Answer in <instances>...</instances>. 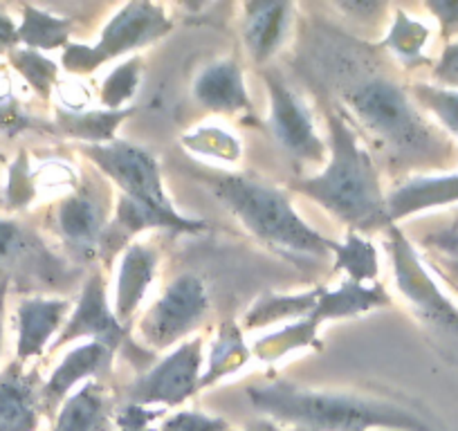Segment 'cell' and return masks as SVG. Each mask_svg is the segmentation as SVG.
Returning <instances> with one entry per match:
<instances>
[{"instance_id": "cell-1", "label": "cell", "mask_w": 458, "mask_h": 431, "mask_svg": "<svg viewBox=\"0 0 458 431\" xmlns=\"http://www.w3.org/2000/svg\"><path fill=\"white\" fill-rule=\"evenodd\" d=\"M337 108L362 142L376 147L394 171L445 173L458 165V147L413 101L409 86L385 70L349 72L337 83Z\"/></svg>"}, {"instance_id": "cell-2", "label": "cell", "mask_w": 458, "mask_h": 431, "mask_svg": "<svg viewBox=\"0 0 458 431\" xmlns=\"http://www.w3.org/2000/svg\"><path fill=\"white\" fill-rule=\"evenodd\" d=\"M248 400L259 416L294 431H445L420 407L394 395L301 386L285 377L252 385Z\"/></svg>"}, {"instance_id": "cell-3", "label": "cell", "mask_w": 458, "mask_h": 431, "mask_svg": "<svg viewBox=\"0 0 458 431\" xmlns=\"http://www.w3.org/2000/svg\"><path fill=\"white\" fill-rule=\"evenodd\" d=\"M326 131V165L319 173L290 180L285 189L319 205L346 230L364 236L385 232L391 223L376 157L339 111H328Z\"/></svg>"}, {"instance_id": "cell-4", "label": "cell", "mask_w": 458, "mask_h": 431, "mask_svg": "<svg viewBox=\"0 0 458 431\" xmlns=\"http://www.w3.org/2000/svg\"><path fill=\"white\" fill-rule=\"evenodd\" d=\"M193 180L267 248L288 257H333L335 239L312 227L299 214L288 189L257 175L220 169H196Z\"/></svg>"}, {"instance_id": "cell-5", "label": "cell", "mask_w": 458, "mask_h": 431, "mask_svg": "<svg viewBox=\"0 0 458 431\" xmlns=\"http://www.w3.org/2000/svg\"><path fill=\"white\" fill-rule=\"evenodd\" d=\"M385 249L391 263L394 285L411 315L443 346L447 358L458 359V301L427 267L420 249L400 225L385 230Z\"/></svg>"}, {"instance_id": "cell-6", "label": "cell", "mask_w": 458, "mask_h": 431, "mask_svg": "<svg viewBox=\"0 0 458 431\" xmlns=\"http://www.w3.org/2000/svg\"><path fill=\"white\" fill-rule=\"evenodd\" d=\"M171 30L174 21L165 5L131 0L110 16L95 43L70 41L61 50L59 65L70 77H92L101 65L140 55V50L169 37Z\"/></svg>"}, {"instance_id": "cell-7", "label": "cell", "mask_w": 458, "mask_h": 431, "mask_svg": "<svg viewBox=\"0 0 458 431\" xmlns=\"http://www.w3.org/2000/svg\"><path fill=\"white\" fill-rule=\"evenodd\" d=\"M131 331L133 328L122 326L114 317L113 306L108 301V292H106L104 275L95 270L83 281L77 301H74L59 337L50 346V353H56V351L65 349L74 342H97V344H104L110 351H114V355H122V359L135 367L140 376L157 362V355L144 349L138 340H133Z\"/></svg>"}, {"instance_id": "cell-8", "label": "cell", "mask_w": 458, "mask_h": 431, "mask_svg": "<svg viewBox=\"0 0 458 431\" xmlns=\"http://www.w3.org/2000/svg\"><path fill=\"white\" fill-rule=\"evenodd\" d=\"M92 169V166H90ZM113 193L110 182L95 169L83 171L81 180L68 196L59 198L52 209V232L70 258L79 263L101 261L106 232L113 218Z\"/></svg>"}, {"instance_id": "cell-9", "label": "cell", "mask_w": 458, "mask_h": 431, "mask_svg": "<svg viewBox=\"0 0 458 431\" xmlns=\"http://www.w3.org/2000/svg\"><path fill=\"white\" fill-rule=\"evenodd\" d=\"M211 312L207 283L193 272L175 276L135 321V340L153 353H169L205 324Z\"/></svg>"}, {"instance_id": "cell-10", "label": "cell", "mask_w": 458, "mask_h": 431, "mask_svg": "<svg viewBox=\"0 0 458 431\" xmlns=\"http://www.w3.org/2000/svg\"><path fill=\"white\" fill-rule=\"evenodd\" d=\"M77 279L65 258L56 257L38 232L21 218H0V288L64 290Z\"/></svg>"}, {"instance_id": "cell-11", "label": "cell", "mask_w": 458, "mask_h": 431, "mask_svg": "<svg viewBox=\"0 0 458 431\" xmlns=\"http://www.w3.org/2000/svg\"><path fill=\"white\" fill-rule=\"evenodd\" d=\"M267 88V133L290 160L303 166H324L328 160V142L317 131V120L303 95H299L275 70L263 72Z\"/></svg>"}, {"instance_id": "cell-12", "label": "cell", "mask_w": 458, "mask_h": 431, "mask_svg": "<svg viewBox=\"0 0 458 431\" xmlns=\"http://www.w3.org/2000/svg\"><path fill=\"white\" fill-rule=\"evenodd\" d=\"M79 153L97 173L120 189V196L162 211H175L162 180L160 160L148 148L117 138L108 144L79 147Z\"/></svg>"}, {"instance_id": "cell-13", "label": "cell", "mask_w": 458, "mask_h": 431, "mask_svg": "<svg viewBox=\"0 0 458 431\" xmlns=\"http://www.w3.org/2000/svg\"><path fill=\"white\" fill-rule=\"evenodd\" d=\"M205 368V340L193 335L171 349L151 368L140 373L124 389V402L157 409H178L202 391L200 377Z\"/></svg>"}, {"instance_id": "cell-14", "label": "cell", "mask_w": 458, "mask_h": 431, "mask_svg": "<svg viewBox=\"0 0 458 431\" xmlns=\"http://www.w3.org/2000/svg\"><path fill=\"white\" fill-rule=\"evenodd\" d=\"M151 230L174 232V234H202L209 230L202 218H189V216L175 211H162L156 207H148L144 202L131 200L126 196L114 198L113 218H110L108 232L101 249V261L108 263L110 258L120 257L138 234Z\"/></svg>"}, {"instance_id": "cell-15", "label": "cell", "mask_w": 458, "mask_h": 431, "mask_svg": "<svg viewBox=\"0 0 458 431\" xmlns=\"http://www.w3.org/2000/svg\"><path fill=\"white\" fill-rule=\"evenodd\" d=\"M114 351L108 346L97 344V342H81L72 346L68 353L61 355L56 367L52 368L50 376L43 380L41 386V407L43 413L55 418L56 409L64 404L70 393L90 380L104 382V377L113 376L114 367Z\"/></svg>"}, {"instance_id": "cell-16", "label": "cell", "mask_w": 458, "mask_h": 431, "mask_svg": "<svg viewBox=\"0 0 458 431\" xmlns=\"http://www.w3.org/2000/svg\"><path fill=\"white\" fill-rule=\"evenodd\" d=\"M157 267H160V252L148 243L133 241L120 254V261L114 267L113 301H110V306H113L114 317H117L122 326H135L140 310L144 306V299H147L148 290L157 279Z\"/></svg>"}, {"instance_id": "cell-17", "label": "cell", "mask_w": 458, "mask_h": 431, "mask_svg": "<svg viewBox=\"0 0 458 431\" xmlns=\"http://www.w3.org/2000/svg\"><path fill=\"white\" fill-rule=\"evenodd\" d=\"M72 303L64 297L30 294L16 306V359L23 364L50 353Z\"/></svg>"}, {"instance_id": "cell-18", "label": "cell", "mask_w": 458, "mask_h": 431, "mask_svg": "<svg viewBox=\"0 0 458 431\" xmlns=\"http://www.w3.org/2000/svg\"><path fill=\"white\" fill-rule=\"evenodd\" d=\"M241 10L245 52L254 65H267L288 41L294 23V5L288 0H250Z\"/></svg>"}, {"instance_id": "cell-19", "label": "cell", "mask_w": 458, "mask_h": 431, "mask_svg": "<svg viewBox=\"0 0 458 431\" xmlns=\"http://www.w3.org/2000/svg\"><path fill=\"white\" fill-rule=\"evenodd\" d=\"M43 377L37 367L14 359L0 371V431H38Z\"/></svg>"}, {"instance_id": "cell-20", "label": "cell", "mask_w": 458, "mask_h": 431, "mask_svg": "<svg viewBox=\"0 0 458 431\" xmlns=\"http://www.w3.org/2000/svg\"><path fill=\"white\" fill-rule=\"evenodd\" d=\"M191 95L198 106L216 115H245L254 108L243 65L234 56L205 65L193 79Z\"/></svg>"}, {"instance_id": "cell-21", "label": "cell", "mask_w": 458, "mask_h": 431, "mask_svg": "<svg viewBox=\"0 0 458 431\" xmlns=\"http://www.w3.org/2000/svg\"><path fill=\"white\" fill-rule=\"evenodd\" d=\"M458 202V171L445 173H420L398 180L386 191V211L391 225H400L404 218L440 209Z\"/></svg>"}, {"instance_id": "cell-22", "label": "cell", "mask_w": 458, "mask_h": 431, "mask_svg": "<svg viewBox=\"0 0 458 431\" xmlns=\"http://www.w3.org/2000/svg\"><path fill=\"white\" fill-rule=\"evenodd\" d=\"M117 398L99 380L70 393L52 418V431H113Z\"/></svg>"}, {"instance_id": "cell-23", "label": "cell", "mask_w": 458, "mask_h": 431, "mask_svg": "<svg viewBox=\"0 0 458 431\" xmlns=\"http://www.w3.org/2000/svg\"><path fill=\"white\" fill-rule=\"evenodd\" d=\"M386 306H391V294L380 281L358 283V281L344 279L335 288H326V285L321 288L319 301L310 317L321 326L326 321L353 319V317L369 315Z\"/></svg>"}, {"instance_id": "cell-24", "label": "cell", "mask_w": 458, "mask_h": 431, "mask_svg": "<svg viewBox=\"0 0 458 431\" xmlns=\"http://www.w3.org/2000/svg\"><path fill=\"white\" fill-rule=\"evenodd\" d=\"M250 362H252V346L245 342V331L239 321H220L209 342V349H207L200 386L209 389V386L241 373Z\"/></svg>"}, {"instance_id": "cell-25", "label": "cell", "mask_w": 458, "mask_h": 431, "mask_svg": "<svg viewBox=\"0 0 458 431\" xmlns=\"http://www.w3.org/2000/svg\"><path fill=\"white\" fill-rule=\"evenodd\" d=\"M135 108H124V111H108V108H88V111H64L55 108V122L52 131L64 138L72 139L79 147H95V144H108L117 139V131L122 129L129 117H133Z\"/></svg>"}, {"instance_id": "cell-26", "label": "cell", "mask_w": 458, "mask_h": 431, "mask_svg": "<svg viewBox=\"0 0 458 431\" xmlns=\"http://www.w3.org/2000/svg\"><path fill=\"white\" fill-rule=\"evenodd\" d=\"M324 285H317V288L301 290V292H288V294H263L257 301L250 306V310L245 312L243 321H241V328L243 331H263V328L270 326H285V324H293V321L308 319V317L315 312L317 301H319V294Z\"/></svg>"}, {"instance_id": "cell-27", "label": "cell", "mask_w": 458, "mask_h": 431, "mask_svg": "<svg viewBox=\"0 0 458 431\" xmlns=\"http://www.w3.org/2000/svg\"><path fill=\"white\" fill-rule=\"evenodd\" d=\"M431 41V30L418 16L409 14L403 7L394 12L389 30L382 37L377 46L389 52L404 70H420L431 65V59L427 56V46Z\"/></svg>"}, {"instance_id": "cell-28", "label": "cell", "mask_w": 458, "mask_h": 431, "mask_svg": "<svg viewBox=\"0 0 458 431\" xmlns=\"http://www.w3.org/2000/svg\"><path fill=\"white\" fill-rule=\"evenodd\" d=\"M319 328L321 326L312 317L285 324L254 340L252 358L261 364H275L299 351H321L324 344H321Z\"/></svg>"}, {"instance_id": "cell-29", "label": "cell", "mask_w": 458, "mask_h": 431, "mask_svg": "<svg viewBox=\"0 0 458 431\" xmlns=\"http://www.w3.org/2000/svg\"><path fill=\"white\" fill-rule=\"evenodd\" d=\"M74 21L68 16L52 14L37 5L21 7L19 23V46L30 47L37 52L64 50L72 41Z\"/></svg>"}, {"instance_id": "cell-30", "label": "cell", "mask_w": 458, "mask_h": 431, "mask_svg": "<svg viewBox=\"0 0 458 431\" xmlns=\"http://www.w3.org/2000/svg\"><path fill=\"white\" fill-rule=\"evenodd\" d=\"M180 147L191 157L218 162V165H239L243 157V142L236 138V133L214 124V122H202V124L184 131L180 135Z\"/></svg>"}, {"instance_id": "cell-31", "label": "cell", "mask_w": 458, "mask_h": 431, "mask_svg": "<svg viewBox=\"0 0 458 431\" xmlns=\"http://www.w3.org/2000/svg\"><path fill=\"white\" fill-rule=\"evenodd\" d=\"M333 270L358 283H376L380 279V252L369 236L346 230L333 245Z\"/></svg>"}, {"instance_id": "cell-32", "label": "cell", "mask_w": 458, "mask_h": 431, "mask_svg": "<svg viewBox=\"0 0 458 431\" xmlns=\"http://www.w3.org/2000/svg\"><path fill=\"white\" fill-rule=\"evenodd\" d=\"M144 81V56L135 55L120 61L97 88V101L108 111H124L131 108V101L142 90Z\"/></svg>"}, {"instance_id": "cell-33", "label": "cell", "mask_w": 458, "mask_h": 431, "mask_svg": "<svg viewBox=\"0 0 458 431\" xmlns=\"http://www.w3.org/2000/svg\"><path fill=\"white\" fill-rule=\"evenodd\" d=\"M416 106L447 135L458 142V90L434 81H416L409 86Z\"/></svg>"}, {"instance_id": "cell-34", "label": "cell", "mask_w": 458, "mask_h": 431, "mask_svg": "<svg viewBox=\"0 0 458 431\" xmlns=\"http://www.w3.org/2000/svg\"><path fill=\"white\" fill-rule=\"evenodd\" d=\"M7 63H10L12 70L32 88V92L38 99L50 101L52 97H55L61 72L59 61L43 55V52L19 46L7 55Z\"/></svg>"}, {"instance_id": "cell-35", "label": "cell", "mask_w": 458, "mask_h": 431, "mask_svg": "<svg viewBox=\"0 0 458 431\" xmlns=\"http://www.w3.org/2000/svg\"><path fill=\"white\" fill-rule=\"evenodd\" d=\"M38 196L37 175L32 171V160L25 148H21L19 156L7 169V182L5 191H3V209L16 214V211H25Z\"/></svg>"}, {"instance_id": "cell-36", "label": "cell", "mask_w": 458, "mask_h": 431, "mask_svg": "<svg viewBox=\"0 0 458 431\" xmlns=\"http://www.w3.org/2000/svg\"><path fill=\"white\" fill-rule=\"evenodd\" d=\"M157 431H234L232 422L200 409H178L162 418Z\"/></svg>"}, {"instance_id": "cell-37", "label": "cell", "mask_w": 458, "mask_h": 431, "mask_svg": "<svg viewBox=\"0 0 458 431\" xmlns=\"http://www.w3.org/2000/svg\"><path fill=\"white\" fill-rule=\"evenodd\" d=\"M34 120L28 115L21 101L16 99L14 88L7 74H0V133L7 138L23 133V131L32 129Z\"/></svg>"}, {"instance_id": "cell-38", "label": "cell", "mask_w": 458, "mask_h": 431, "mask_svg": "<svg viewBox=\"0 0 458 431\" xmlns=\"http://www.w3.org/2000/svg\"><path fill=\"white\" fill-rule=\"evenodd\" d=\"M166 413H169L166 409L122 402L114 409L113 427L114 431H157V427H160L162 418Z\"/></svg>"}, {"instance_id": "cell-39", "label": "cell", "mask_w": 458, "mask_h": 431, "mask_svg": "<svg viewBox=\"0 0 458 431\" xmlns=\"http://www.w3.org/2000/svg\"><path fill=\"white\" fill-rule=\"evenodd\" d=\"M425 10L438 23L445 43L458 41V0H427Z\"/></svg>"}, {"instance_id": "cell-40", "label": "cell", "mask_w": 458, "mask_h": 431, "mask_svg": "<svg viewBox=\"0 0 458 431\" xmlns=\"http://www.w3.org/2000/svg\"><path fill=\"white\" fill-rule=\"evenodd\" d=\"M431 79L438 86L458 90V41L445 43L438 59L431 63Z\"/></svg>"}, {"instance_id": "cell-41", "label": "cell", "mask_w": 458, "mask_h": 431, "mask_svg": "<svg viewBox=\"0 0 458 431\" xmlns=\"http://www.w3.org/2000/svg\"><path fill=\"white\" fill-rule=\"evenodd\" d=\"M422 258H425L427 267L436 275V279L443 285H447L454 294H458V257H454V254L425 252Z\"/></svg>"}, {"instance_id": "cell-42", "label": "cell", "mask_w": 458, "mask_h": 431, "mask_svg": "<svg viewBox=\"0 0 458 431\" xmlns=\"http://www.w3.org/2000/svg\"><path fill=\"white\" fill-rule=\"evenodd\" d=\"M420 245L427 252L454 254V257H458V225H449L445 230L431 232V234H427L420 241Z\"/></svg>"}, {"instance_id": "cell-43", "label": "cell", "mask_w": 458, "mask_h": 431, "mask_svg": "<svg viewBox=\"0 0 458 431\" xmlns=\"http://www.w3.org/2000/svg\"><path fill=\"white\" fill-rule=\"evenodd\" d=\"M14 47H19V25L10 14L0 12V55H10Z\"/></svg>"}, {"instance_id": "cell-44", "label": "cell", "mask_w": 458, "mask_h": 431, "mask_svg": "<svg viewBox=\"0 0 458 431\" xmlns=\"http://www.w3.org/2000/svg\"><path fill=\"white\" fill-rule=\"evenodd\" d=\"M241 431H285L279 422H275L267 416H257L252 420H248Z\"/></svg>"}, {"instance_id": "cell-45", "label": "cell", "mask_w": 458, "mask_h": 431, "mask_svg": "<svg viewBox=\"0 0 458 431\" xmlns=\"http://www.w3.org/2000/svg\"><path fill=\"white\" fill-rule=\"evenodd\" d=\"M5 315H7V290L0 288V358L5 349Z\"/></svg>"}, {"instance_id": "cell-46", "label": "cell", "mask_w": 458, "mask_h": 431, "mask_svg": "<svg viewBox=\"0 0 458 431\" xmlns=\"http://www.w3.org/2000/svg\"><path fill=\"white\" fill-rule=\"evenodd\" d=\"M3 162H5V156H3V153H0V165H3Z\"/></svg>"}, {"instance_id": "cell-47", "label": "cell", "mask_w": 458, "mask_h": 431, "mask_svg": "<svg viewBox=\"0 0 458 431\" xmlns=\"http://www.w3.org/2000/svg\"><path fill=\"white\" fill-rule=\"evenodd\" d=\"M454 225H458V221H456V223H454Z\"/></svg>"}]
</instances>
